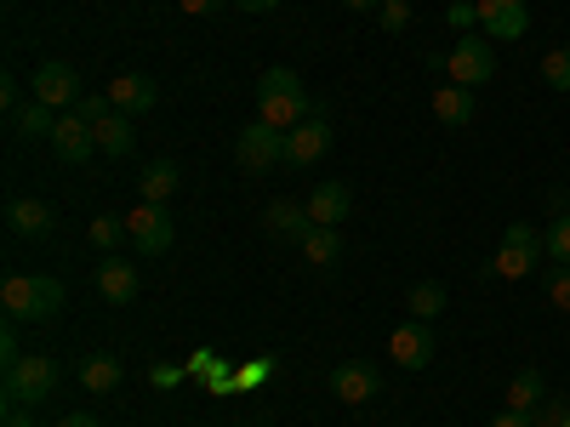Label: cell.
Here are the masks:
<instances>
[{"label":"cell","mask_w":570,"mask_h":427,"mask_svg":"<svg viewBox=\"0 0 570 427\" xmlns=\"http://www.w3.org/2000/svg\"><path fill=\"white\" fill-rule=\"evenodd\" d=\"M234 160H240V171H274L285 160V131L252 120L240 137H234Z\"/></svg>","instance_id":"cell-7"},{"label":"cell","mask_w":570,"mask_h":427,"mask_svg":"<svg viewBox=\"0 0 570 427\" xmlns=\"http://www.w3.org/2000/svg\"><path fill=\"white\" fill-rule=\"evenodd\" d=\"M149 383H155L160 394H171V388L188 383V365H155V370H149Z\"/></svg>","instance_id":"cell-36"},{"label":"cell","mask_w":570,"mask_h":427,"mask_svg":"<svg viewBox=\"0 0 570 427\" xmlns=\"http://www.w3.org/2000/svg\"><path fill=\"white\" fill-rule=\"evenodd\" d=\"M126 240H131V251H137V257H166V251H171V240H177L171 211H166V206H155V200L131 206V211H126Z\"/></svg>","instance_id":"cell-6"},{"label":"cell","mask_w":570,"mask_h":427,"mask_svg":"<svg viewBox=\"0 0 570 427\" xmlns=\"http://www.w3.org/2000/svg\"><path fill=\"white\" fill-rule=\"evenodd\" d=\"M52 427H98V416H86V410H69L63 421H52Z\"/></svg>","instance_id":"cell-42"},{"label":"cell","mask_w":570,"mask_h":427,"mask_svg":"<svg viewBox=\"0 0 570 427\" xmlns=\"http://www.w3.org/2000/svg\"><path fill=\"white\" fill-rule=\"evenodd\" d=\"M177 7H183L188 18H206V12H217V7H223V0H177Z\"/></svg>","instance_id":"cell-41"},{"label":"cell","mask_w":570,"mask_h":427,"mask_svg":"<svg viewBox=\"0 0 570 427\" xmlns=\"http://www.w3.org/2000/svg\"><path fill=\"white\" fill-rule=\"evenodd\" d=\"M52 388H58V359H46V354H23L18 365H7V383H0L7 410H35L52 399Z\"/></svg>","instance_id":"cell-3"},{"label":"cell","mask_w":570,"mask_h":427,"mask_svg":"<svg viewBox=\"0 0 570 427\" xmlns=\"http://www.w3.org/2000/svg\"><path fill=\"white\" fill-rule=\"evenodd\" d=\"M7 228L23 234V240H40V234H52V211H46L40 200H12L7 206Z\"/></svg>","instance_id":"cell-22"},{"label":"cell","mask_w":570,"mask_h":427,"mask_svg":"<svg viewBox=\"0 0 570 427\" xmlns=\"http://www.w3.org/2000/svg\"><path fill=\"white\" fill-rule=\"evenodd\" d=\"M91 131H98V149L104 155H115V160H126L131 149H137V131H131V115H109V120H98V126H91Z\"/></svg>","instance_id":"cell-21"},{"label":"cell","mask_w":570,"mask_h":427,"mask_svg":"<svg viewBox=\"0 0 570 427\" xmlns=\"http://www.w3.org/2000/svg\"><path fill=\"white\" fill-rule=\"evenodd\" d=\"M376 23H383L389 34H400V29H411V7L405 0H383V7H376Z\"/></svg>","instance_id":"cell-35"},{"label":"cell","mask_w":570,"mask_h":427,"mask_svg":"<svg viewBox=\"0 0 570 427\" xmlns=\"http://www.w3.org/2000/svg\"><path fill=\"white\" fill-rule=\"evenodd\" d=\"M297 246H303L308 268H337V262H343V234H337V228H320V222H314Z\"/></svg>","instance_id":"cell-19"},{"label":"cell","mask_w":570,"mask_h":427,"mask_svg":"<svg viewBox=\"0 0 570 427\" xmlns=\"http://www.w3.org/2000/svg\"><path fill=\"white\" fill-rule=\"evenodd\" d=\"M177 182H183V171H177L171 160H155L149 171H142V200H155V206H166V200L177 195Z\"/></svg>","instance_id":"cell-26"},{"label":"cell","mask_w":570,"mask_h":427,"mask_svg":"<svg viewBox=\"0 0 570 427\" xmlns=\"http://www.w3.org/2000/svg\"><path fill=\"white\" fill-rule=\"evenodd\" d=\"M35 98H40L46 109H69V103L86 98V91H80V75H75L69 63H40V69H35Z\"/></svg>","instance_id":"cell-12"},{"label":"cell","mask_w":570,"mask_h":427,"mask_svg":"<svg viewBox=\"0 0 570 427\" xmlns=\"http://www.w3.org/2000/svg\"><path fill=\"white\" fill-rule=\"evenodd\" d=\"M0 308H7L12 325H46L63 308V285L52 274H12L0 285Z\"/></svg>","instance_id":"cell-2"},{"label":"cell","mask_w":570,"mask_h":427,"mask_svg":"<svg viewBox=\"0 0 570 427\" xmlns=\"http://www.w3.org/2000/svg\"><path fill=\"white\" fill-rule=\"evenodd\" d=\"M542 80L553 91H570V46H553V52L542 58Z\"/></svg>","instance_id":"cell-29"},{"label":"cell","mask_w":570,"mask_h":427,"mask_svg":"<svg viewBox=\"0 0 570 427\" xmlns=\"http://www.w3.org/2000/svg\"><path fill=\"white\" fill-rule=\"evenodd\" d=\"M23 359V348H18V325L7 319V330H0V365H18Z\"/></svg>","instance_id":"cell-37"},{"label":"cell","mask_w":570,"mask_h":427,"mask_svg":"<svg viewBox=\"0 0 570 427\" xmlns=\"http://www.w3.org/2000/svg\"><path fill=\"white\" fill-rule=\"evenodd\" d=\"M0 103H7L12 115L23 109V91H18V80H0Z\"/></svg>","instance_id":"cell-39"},{"label":"cell","mask_w":570,"mask_h":427,"mask_svg":"<svg viewBox=\"0 0 570 427\" xmlns=\"http://www.w3.org/2000/svg\"><path fill=\"white\" fill-rule=\"evenodd\" d=\"M58 120H63V115H58V109H46L40 98H29V103L12 115L18 137H29V142H35V137H52V131H58Z\"/></svg>","instance_id":"cell-24"},{"label":"cell","mask_w":570,"mask_h":427,"mask_svg":"<svg viewBox=\"0 0 570 427\" xmlns=\"http://www.w3.org/2000/svg\"><path fill=\"white\" fill-rule=\"evenodd\" d=\"M0 427H40V421H35V410H7V421H0Z\"/></svg>","instance_id":"cell-43"},{"label":"cell","mask_w":570,"mask_h":427,"mask_svg":"<svg viewBox=\"0 0 570 427\" xmlns=\"http://www.w3.org/2000/svg\"><path fill=\"white\" fill-rule=\"evenodd\" d=\"M263 222H268L274 234H292V240H303V234L314 228V217H308V206H297V200H274V206L263 211Z\"/></svg>","instance_id":"cell-23"},{"label":"cell","mask_w":570,"mask_h":427,"mask_svg":"<svg viewBox=\"0 0 570 427\" xmlns=\"http://www.w3.org/2000/svg\"><path fill=\"white\" fill-rule=\"evenodd\" d=\"M75 115H80L86 126H98V120H109V115H115V103H109V91H86V98L75 103Z\"/></svg>","instance_id":"cell-33"},{"label":"cell","mask_w":570,"mask_h":427,"mask_svg":"<svg viewBox=\"0 0 570 427\" xmlns=\"http://www.w3.org/2000/svg\"><path fill=\"white\" fill-rule=\"evenodd\" d=\"M86 240H91V246H98V251L109 257V251H115V246L126 240V217H91V228H86Z\"/></svg>","instance_id":"cell-28"},{"label":"cell","mask_w":570,"mask_h":427,"mask_svg":"<svg viewBox=\"0 0 570 427\" xmlns=\"http://www.w3.org/2000/svg\"><path fill=\"white\" fill-rule=\"evenodd\" d=\"M480 29L491 40H525L531 34V7L525 0H480Z\"/></svg>","instance_id":"cell-10"},{"label":"cell","mask_w":570,"mask_h":427,"mask_svg":"<svg viewBox=\"0 0 570 427\" xmlns=\"http://www.w3.org/2000/svg\"><path fill=\"white\" fill-rule=\"evenodd\" d=\"M542 251H548V246H542V234H537L531 222H508V228H502V251L491 257L485 274H497V279H531Z\"/></svg>","instance_id":"cell-4"},{"label":"cell","mask_w":570,"mask_h":427,"mask_svg":"<svg viewBox=\"0 0 570 427\" xmlns=\"http://www.w3.org/2000/svg\"><path fill=\"white\" fill-rule=\"evenodd\" d=\"M445 23H451L456 34L480 29V0H451V7H445Z\"/></svg>","instance_id":"cell-32"},{"label":"cell","mask_w":570,"mask_h":427,"mask_svg":"<svg viewBox=\"0 0 570 427\" xmlns=\"http://www.w3.org/2000/svg\"><path fill=\"white\" fill-rule=\"evenodd\" d=\"M508 410H525V416H537L542 405H548V383H542V370H519L513 383H508Z\"/></svg>","instance_id":"cell-20"},{"label":"cell","mask_w":570,"mask_h":427,"mask_svg":"<svg viewBox=\"0 0 570 427\" xmlns=\"http://www.w3.org/2000/svg\"><path fill=\"white\" fill-rule=\"evenodd\" d=\"M389 354H394V365H400V370H428V365H434V354H440L434 325H428V319H405V325H394Z\"/></svg>","instance_id":"cell-8"},{"label":"cell","mask_w":570,"mask_h":427,"mask_svg":"<svg viewBox=\"0 0 570 427\" xmlns=\"http://www.w3.org/2000/svg\"><path fill=\"white\" fill-rule=\"evenodd\" d=\"M445 75H451V86L480 91L485 80H497V46L485 34H456L451 58H445Z\"/></svg>","instance_id":"cell-5"},{"label":"cell","mask_w":570,"mask_h":427,"mask_svg":"<svg viewBox=\"0 0 570 427\" xmlns=\"http://www.w3.org/2000/svg\"><path fill=\"white\" fill-rule=\"evenodd\" d=\"M120 383H126V370H120L115 354H91V359L80 365V388H86V394H98V399L120 394Z\"/></svg>","instance_id":"cell-18"},{"label":"cell","mask_w":570,"mask_h":427,"mask_svg":"<svg viewBox=\"0 0 570 427\" xmlns=\"http://www.w3.org/2000/svg\"><path fill=\"white\" fill-rule=\"evenodd\" d=\"M188 376H200V383H206V394H240V383H234V370H228V359H217L212 348H195V354H188Z\"/></svg>","instance_id":"cell-17"},{"label":"cell","mask_w":570,"mask_h":427,"mask_svg":"<svg viewBox=\"0 0 570 427\" xmlns=\"http://www.w3.org/2000/svg\"><path fill=\"white\" fill-rule=\"evenodd\" d=\"M314 109H308V91H303V80H297V69H263V80H257V120L263 126H274V131H292V126H303Z\"/></svg>","instance_id":"cell-1"},{"label":"cell","mask_w":570,"mask_h":427,"mask_svg":"<svg viewBox=\"0 0 570 427\" xmlns=\"http://www.w3.org/2000/svg\"><path fill=\"white\" fill-rule=\"evenodd\" d=\"M308 217H314L320 228H343V222L354 217V188H348V182H337V177L320 182L314 195H308Z\"/></svg>","instance_id":"cell-13"},{"label":"cell","mask_w":570,"mask_h":427,"mask_svg":"<svg viewBox=\"0 0 570 427\" xmlns=\"http://www.w3.org/2000/svg\"><path fill=\"white\" fill-rule=\"evenodd\" d=\"M542 246H548V257H553V262H570V211H564V217H553V228L542 234Z\"/></svg>","instance_id":"cell-30"},{"label":"cell","mask_w":570,"mask_h":427,"mask_svg":"<svg viewBox=\"0 0 570 427\" xmlns=\"http://www.w3.org/2000/svg\"><path fill=\"white\" fill-rule=\"evenodd\" d=\"M559 427H570V405H564V421H559Z\"/></svg>","instance_id":"cell-46"},{"label":"cell","mask_w":570,"mask_h":427,"mask_svg":"<svg viewBox=\"0 0 570 427\" xmlns=\"http://www.w3.org/2000/svg\"><path fill=\"white\" fill-rule=\"evenodd\" d=\"M548 302H553L559 314H570V262H553V268H548Z\"/></svg>","instance_id":"cell-31"},{"label":"cell","mask_w":570,"mask_h":427,"mask_svg":"<svg viewBox=\"0 0 570 427\" xmlns=\"http://www.w3.org/2000/svg\"><path fill=\"white\" fill-rule=\"evenodd\" d=\"M440 314H445V285L440 279L411 285V319H440Z\"/></svg>","instance_id":"cell-27"},{"label":"cell","mask_w":570,"mask_h":427,"mask_svg":"<svg viewBox=\"0 0 570 427\" xmlns=\"http://www.w3.org/2000/svg\"><path fill=\"white\" fill-rule=\"evenodd\" d=\"M52 149H58L63 166H86L91 155H98V131H91L80 115H63L58 131H52Z\"/></svg>","instance_id":"cell-14"},{"label":"cell","mask_w":570,"mask_h":427,"mask_svg":"<svg viewBox=\"0 0 570 427\" xmlns=\"http://www.w3.org/2000/svg\"><path fill=\"white\" fill-rule=\"evenodd\" d=\"M331 394H337L343 405H371L376 394H383V376H376V365H365V359H348V365L331 370Z\"/></svg>","instance_id":"cell-11"},{"label":"cell","mask_w":570,"mask_h":427,"mask_svg":"<svg viewBox=\"0 0 570 427\" xmlns=\"http://www.w3.org/2000/svg\"><path fill=\"white\" fill-rule=\"evenodd\" d=\"M98 291H104L115 308H126V302L137 297V268H131L126 257H115V251H109V257L98 262Z\"/></svg>","instance_id":"cell-16"},{"label":"cell","mask_w":570,"mask_h":427,"mask_svg":"<svg viewBox=\"0 0 570 427\" xmlns=\"http://www.w3.org/2000/svg\"><path fill=\"white\" fill-rule=\"evenodd\" d=\"M109 103H115L120 115H149V109L160 103V86H155L149 75H115V80H109Z\"/></svg>","instance_id":"cell-15"},{"label":"cell","mask_w":570,"mask_h":427,"mask_svg":"<svg viewBox=\"0 0 570 427\" xmlns=\"http://www.w3.org/2000/svg\"><path fill=\"white\" fill-rule=\"evenodd\" d=\"M268 376H274V359H246L240 370H234V383H240V394H246V388H263Z\"/></svg>","instance_id":"cell-34"},{"label":"cell","mask_w":570,"mask_h":427,"mask_svg":"<svg viewBox=\"0 0 570 427\" xmlns=\"http://www.w3.org/2000/svg\"><path fill=\"white\" fill-rule=\"evenodd\" d=\"M343 7H348V12H376L383 0H343Z\"/></svg>","instance_id":"cell-45"},{"label":"cell","mask_w":570,"mask_h":427,"mask_svg":"<svg viewBox=\"0 0 570 427\" xmlns=\"http://www.w3.org/2000/svg\"><path fill=\"white\" fill-rule=\"evenodd\" d=\"M234 7H240V12H274L279 0H234Z\"/></svg>","instance_id":"cell-44"},{"label":"cell","mask_w":570,"mask_h":427,"mask_svg":"<svg viewBox=\"0 0 570 427\" xmlns=\"http://www.w3.org/2000/svg\"><path fill=\"white\" fill-rule=\"evenodd\" d=\"M325 149H331V120H325V115H308L303 126L285 131V166H297V171L320 166Z\"/></svg>","instance_id":"cell-9"},{"label":"cell","mask_w":570,"mask_h":427,"mask_svg":"<svg viewBox=\"0 0 570 427\" xmlns=\"http://www.w3.org/2000/svg\"><path fill=\"white\" fill-rule=\"evenodd\" d=\"M559 421H564V399H548L542 416H537V427H559Z\"/></svg>","instance_id":"cell-38"},{"label":"cell","mask_w":570,"mask_h":427,"mask_svg":"<svg viewBox=\"0 0 570 427\" xmlns=\"http://www.w3.org/2000/svg\"><path fill=\"white\" fill-rule=\"evenodd\" d=\"M491 427H537L525 410H502V416H491Z\"/></svg>","instance_id":"cell-40"},{"label":"cell","mask_w":570,"mask_h":427,"mask_svg":"<svg viewBox=\"0 0 570 427\" xmlns=\"http://www.w3.org/2000/svg\"><path fill=\"white\" fill-rule=\"evenodd\" d=\"M434 115H440L445 126H468V120H473V91H468V86H440V91H434Z\"/></svg>","instance_id":"cell-25"}]
</instances>
